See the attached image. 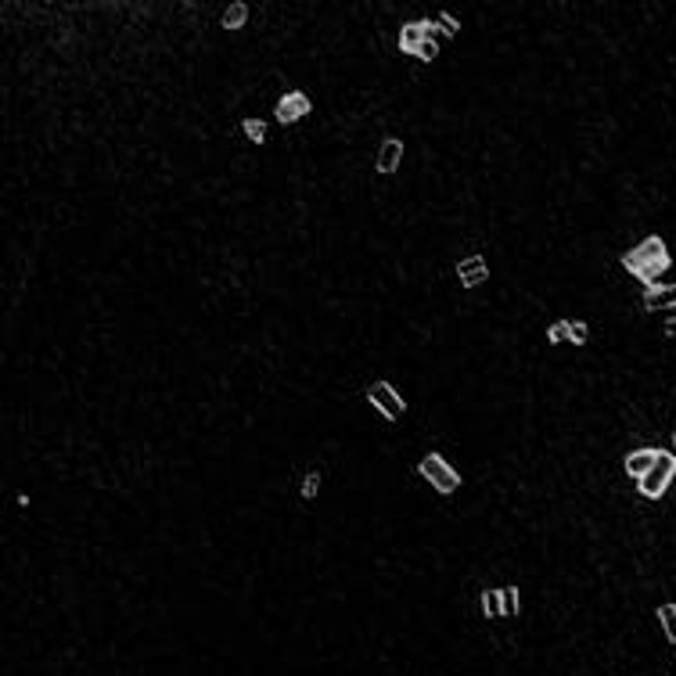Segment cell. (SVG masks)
Returning <instances> with one entry per match:
<instances>
[{
  "label": "cell",
  "instance_id": "cell-1",
  "mask_svg": "<svg viewBox=\"0 0 676 676\" xmlns=\"http://www.w3.org/2000/svg\"><path fill=\"white\" fill-rule=\"evenodd\" d=\"M619 266L647 288V284H658L662 273L672 270V252H669V245H665L662 234H647V238H640L633 248H626L619 256Z\"/></svg>",
  "mask_w": 676,
  "mask_h": 676
},
{
  "label": "cell",
  "instance_id": "cell-2",
  "mask_svg": "<svg viewBox=\"0 0 676 676\" xmlns=\"http://www.w3.org/2000/svg\"><path fill=\"white\" fill-rule=\"evenodd\" d=\"M428 486L439 493V497H453V493H460V486H464V478H460V471L446 460V453H439V450H428L421 460H418V468H414Z\"/></svg>",
  "mask_w": 676,
  "mask_h": 676
},
{
  "label": "cell",
  "instance_id": "cell-3",
  "mask_svg": "<svg viewBox=\"0 0 676 676\" xmlns=\"http://www.w3.org/2000/svg\"><path fill=\"white\" fill-rule=\"evenodd\" d=\"M672 482H676V453L658 446V457H655L651 471H647L644 478H637L633 486H637V497H640V501L655 504V501H662V497L669 493Z\"/></svg>",
  "mask_w": 676,
  "mask_h": 676
},
{
  "label": "cell",
  "instance_id": "cell-4",
  "mask_svg": "<svg viewBox=\"0 0 676 676\" xmlns=\"http://www.w3.org/2000/svg\"><path fill=\"white\" fill-rule=\"evenodd\" d=\"M363 400H367V407L378 414V418H385V421H400L403 414H407V396L396 389V385L393 381H385V378H374L371 385H367V389H363Z\"/></svg>",
  "mask_w": 676,
  "mask_h": 676
},
{
  "label": "cell",
  "instance_id": "cell-5",
  "mask_svg": "<svg viewBox=\"0 0 676 676\" xmlns=\"http://www.w3.org/2000/svg\"><path fill=\"white\" fill-rule=\"evenodd\" d=\"M310 112H314V102H310L306 90H284L281 98L273 102V123H277V126H296V123H303Z\"/></svg>",
  "mask_w": 676,
  "mask_h": 676
},
{
  "label": "cell",
  "instance_id": "cell-6",
  "mask_svg": "<svg viewBox=\"0 0 676 676\" xmlns=\"http://www.w3.org/2000/svg\"><path fill=\"white\" fill-rule=\"evenodd\" d=\"M453 273H457V284L464 288V292H475V288H482V284L490 281V263H486V256H478V252H471V256L457 259Z\"/></svg>",
  "mask_w": 676,
  "mask_h": 676
},
{
  "label": "cell",
  "instance_id": "cell-7",
  "mask_svg": "<svg viewBox=\"0 0 676 676\" xmlns=\"http://www.w3.org/2000/svg\"><path fill=\"white\" fill-rule=\"evenodd\" d=\"M403 155H407V144H403V137H381V144H378V155H374V173L378 176H393L400 166H403Z\"/></svg>",
  "mask_w": 676,
  "mask_h": 676
},
{
  "label": "cell",
  "instance_id": "cell-8",
  "mask_svg": "<svg viewBox=\"0 0 676 676\" xmlns=\"http://www.w3.org/2000/svg\"><path fill=\"white\" fill-rule=\"evenodd\" d=\"M475 612L482 623H504V608H501V583H482L478 594H475Z\"/></svg>",
  "mask_w": 676,
  "mask_h": 676
},
{
  "label": "cell",
  "instance_id": "cell-9",
  "mask_svg": "<svg viewBox=\"0 0 676 676\" xmlns=\"http://www.w3.org/2000/svg\"><path fill=\"white\" fill-rule=\"evenodd\" d=\"M425 40H428V19H411V22H403L400 33H396V47H400V54H407V58H418V51H421Z\"/></svg>",
  "mask_w": 676,
  "mask_h": 676
},
{
  "label": "cell",
  "instance_id": "cell-10",
  "mask_svg": "<svg viewBox=\"0 0 676 676\" xmlns=\"http://www.w3.org/2000/svg\"><path fill=\"white\" fill-rule=\"evenodd\" d=\"M640 303H644L647 314H658V310H672V314H676V284H665V281L647 284L644 296H640Z\"/></svg>",
  "mask_w": 676,
  "mask_h": 676
},
{
  "label": "cell",
  "instance_id": "cell-11",
  "mask_svg": "<svg viewBox=\"0 0 676 676\" xmlns=\"http://www.w3.org/2000/svg\"><path fill=\"white\" fill-rule=\"evenodd\" d=\"M655 457H658V446H637V450H630V453L623 457V471L637 482V478H644V475L651 471Z\"/></svg>",
  "mask_w": 676,
  "mask_h": 676
},
{
  "label": "cell",
  "instance_id": "cell-12",
  "mask_svg": "<svg viewBox=\"0 0 676 676\" xmlns=\"http://www.w3.org/2000/svg\"><path fill=\"white\" fill-rule=\"evenodd\" d=\"M321 493H324V468L321 464H310L306 471H303V478H299V504H317L321 501Z\"/></svg>",
  "mask_w": 676,
  "mask_h": 676
},
{
  "label": "cell",
  "instance_id": "cell-13",
  "mask_svg": "<svg viewBox=\"0 0 676 676\" xmlns=\"http://www.w3.org/2000/svg\"><path fill=\"white\" fill-rule=\"evenodd\" d=\"M501 608H504V623L522 619V612H525V594H522L518 583H501Z\"/></svg>",
  "mask_w": 676,
  "mask_h": 676
},
{
  "label": "cell",
  "instance_id": "cell-14",
  "mask_svg": "<svg viewBox=\"0 0 676 676\" xmlns=\"http://www.w3.org/2000/svg\"><path fill=\"white\" fill-rule=\"evenodd\" d=\"M245 22H248V4L245 0H231V4L224 8V15H220V29L238 33V29H245Z\"/></svg>",
  "mask_w": 676,
  "mask_h": 676
},
{
  "label": "cell",
  "instance_id": "cell-15",
  "mask_svg": "<svg viewBox=\"0 0 676 676\" xmlns=\"http://www.w3.org/2000/svg\"><path fill=\"white\" fill-rule=\"evenodd\" d=\"M655 623H658V630H662L665 644H672V647H676V601H662V605L655 608Z\"/></svg>",
  "mask_w": 676,
  "mask_h": 676
},
{
  "label": "cell",
  "instance_id": "cell-16",
  "mask_svg": "<svg viewBox=\"0 0 676 676\" xmlns=\"http://www.w3.org/2000/svg\"><path fill=\"white\" fill-rule=\"evenodd\" d=\"M266 134H270V123H266V119H259V116H245V119H241V137H245L248 144L263 148V144H266Z\"/></svg>",
  "mask_w": 676,
  "mask_h": 676
},
{
  "label": "cell",
  "instance_id": "cell-17",
  "mask_svg": "<svg viewBox=\"0 0 676 676\" xmlns=\"http://www.w3.org/2000/svg\"><path fill=\"white\" fill-rule=\"evenodd\" d=\"M568 346H575V349H583V346H590V324L587 321H572L568 317Z\"/></svg>",
  "mask_w": 676,
  "mask_h": 676
},
{
  "label": "cell",
  "instance_id": "cell-18",
  "mask_svg": "<svg viewBox=\"0 0 676 676\" xmlns=\"http://www.w3.org/2000/svg\"><path fill=\"white\" fill-rule=\"evenodd\" d=\"M543 342H547V346H561V342H568V317L550 321L547 331H543Z\"/></svg>",
  "mask_w": 676,
  "mask_h": 676
},
{
  "label": "cell",
  "instance_id": "cell-19",
  "mask_svg": "<svg viewBox=\"0 0 676 676\" xmlns=\"http://www.w3.org/2000/svg\"><path fill=\"white\" fill-rule=\"evenodd\" d=\"M436 22H439V29L446 33V40H453V37H460V19L453 15V12H439V15H432Z\"/></svg>",
  "mask_w": 676,
  "mask_h": 676
},
{
  "label": "cell",
  "instance_id": "cell-20",
  "mask_svg": "<svg viewBox=\"0 0 676 676\" xmlns=\"http://www.w3.org/2000/svg\"><path fill=\"white\" fill-rule=\"evenodd\" d=\"M439 51H443V47H439L436 40H425V44H421V51H418V61H425V65H432V61L439 58Z\"/></svg>",
  "mask_w": 676,
  "mask_h": 676
},
{
  "label": "cell",
  "instance_id": "cell-21",
  "mask_svg": "<svg viewBox=\"0 0 676 676\" xmlns=\"http://www.w3.org/2000/svg\"><path fill=\"white\" fill-rule=\"evenodd\" d=\"M662 335H665V338H676V314H669V317H665V324H662Z\"/></svg>",
  "mask_w": 676,
  "mask_h": 676
},
{
  "label": "cell",
  "instance_id": "cell-22",
  "mask_svg": "<svg viewBox=\"0 0 676 676\" xmlns=\"http://www.w3.org/2000/svg\"><path fill=\"white\" fill-rule=\"evenodd\" d=\"M15 504H19V508H22V511H26V508H29V504H33V501H29V493H19V497H15Z\"/></svg>",
  "mask_w": 676,
  "mask_h": 676
},
{
  "label": "cell",
  "instance_id": "cell-23",
  "mask_svg": "<svg viewBox=\"0 0 676 676\" xmlns=\"http://www.w3.org/2000/svg\"><path fill=\"white\" fill-rule=\"evenodd\" d=\"M672 453H676V432H672Z\"/></svg>",
  "mask_w": 676,
  "mask_h": 676
},
{
  "label": "cell",
  "instance_id": "cell-24",
  "mask_svg": "<svg viewBox=\"0 0 676 676\" xmlns=\"http://www.w3.org/2000/svg\"><path fill=\"white\" fill-rule=\"evenodd\" d=\"M421 676H425V672H421Z\"/></svg>",
  "mask_w": 676,
  "mask_h": 676
}]
</instances>
